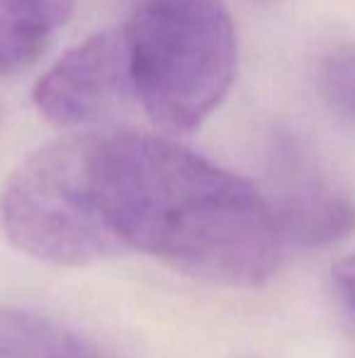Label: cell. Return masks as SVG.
I'll return each instance as SVG.
<instances>
[{
    "mask_svg": "<svg viewBox=\"0 0 355 358\" xmlns=\"http://www.w3.org/2000/svg\"><path fill=\"white\" fill-rule=\"evenodd\" d=\"M122 32L132 88L158 127L192 132L232 90L239 44L222 0H132Z\"/></svg>",
    "mask_w": 355,
    "mask_h": 358,
    "instance_id": "obj_2",
    "label": "cell"
},
{
    "mask_svg": "<svg viewBox=\"0 0 355 358\" xmlns=\"http://www.w3.org/2000/svg\"><path fill=\"white\" fill-rule=\"evenodd\" d=\"M282 239L322 246L355 229V198L302 139L278 134L268 149L263 193Z\"/></svg>",
    "mask_w": 355,
    "mask_h": 358,
    "instance_id": "obj_4",
    "label": "cell"
},
{
    "mask_svg": "<svg viewBox=\"0 0 355 358\" xmlns=\"http://www.w3.org/2000/svg\"><path fill=\"white\" fill-rule=\"evenodd\" d=\"M0 358H109L71 329L32 312L0 307Z\"/></svg>",
    "mask_w": 355,
    "mask_h": 358,
    "instance_id": "obj_7",
    "label": "cell"
},
{
    "mask_svg": "<svg viewBox=\"0 0 355 358\" xmlns=\"http://www.w3.org/2000/svg\"><path fill=\"white\" fill-rule=\"evenodd\" d=\"M76 0H0V73L37 62L68 22Z\"/></svg>",
    "mask_w": 355,
    "mask_h": 358,
    "instance_id": "obj_6",
    "label": "cell"
},
{
    "mask_svg": "<svg viewBox=\"0 0 355 358\" xmlns=\"http://www.w3.org/2000/svg\"><path fill=\"white\" fill-rule=\"evenodd\" d=\"M333 280H336L343 300L355 310V254L338 261V266L333 268Z\"/></svg>",
    "mask_w": 355,
    "mask_h": 358,
    "instance_id": "obj_9",
    "label": "cell"
},
{
    "mask_svg": "<svg viewBox=\"0 0 355 358\" xmlns=\"http://www.w3.org/2000/svg\"><path fill=\"white\" fill-rule=\"evenodd\" d=\"M0 122H3V113H0Z\"/></svg>",
    "mask_w": 355,
    "mask_h": 358,
    "instance_id": "obj_10",
    "label": "cell"
},
{
    "mask_svg": "<svg viewBox=\"0 0 355 358\" xmlns=\"http://www.w3.org/2000/svg\"><path fill=\"white\" fill-rule=\"evenodd\" d=\"M95 198L124 249L229 287L270 280L282 234L266 195L166 137H95Z\"/></svg>",
    "mask_w": 355,
    "mask_h": 358,
    "instance_id": "obj_1",
    "label": "cell"
},
{
    "mask_svg": "<svg viewBox=\"0 0 355 358\" xmlns=\"http://www.w3.org/2000/svg\"><path fill=\"white\" fill-rule=\"evenodd\" d=\"M132 85L127 39L107 29L68 49L34 85V105L47 120L76 127L103 117Z\"/></svg>",
    "mask_w": 355,
    "mask_h": 358,
    "instance_id": "obj_5",
    "label": "cell"
},
{
    "mask_svg": "<svg viewBox=\"0 0 355 358\" xmlns=\"http://www.w3.org/2000/svg\"><path fill=\"white\" fill-rule=\"evenodd\" d=\"M93 144L95 137L47 144L10 176L0 220L8 239L32 259L86 266L124 251L95 198Z\"/></svg>",
    "mask_w": 355,
    "mask_h": 358,
    "instance_id": "obj_3",
    "label": "cell"
},
{
    "mask_svg": "<svg viewBox=\"0 0 355 358\" xmlns=\"http://www.w3.org/2000/svg\"><path fill=\"white\" fill-rule=\"evenodd\" d=\"M324 85L331 100L355 115V54H338L324 69Z\"/></svg>",
    "mask_w": 355,
    "mask_h": 358,
    "instance_id": "obj_8",
    "label": "cell"
}]
</instances>
